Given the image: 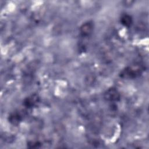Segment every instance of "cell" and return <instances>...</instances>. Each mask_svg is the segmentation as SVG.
I'll use <instances>...</instances> for the list:
<instances>
[{
    "label": "cell",
    "mask_w": 149,
    "mask_h": 149,
    "mask_svg": "<svg viewBox=\"0 0 149 149\" xmlns=\"http://www.w3.org/2000/svg\"><path fill=\"white\" fill-rule=\"evenodd\" d=\"M142 71L143 69L140 66L134 65L128 66L121 72L120 76L123 78L133 79L140 76L141 74Z\"/></svg>",
    "instance_id": "6da1fadb"
},
{
    "label": "cell",
    "mask_w": 149,
    "mask_h": 149,
    "mask_svg": "<svg viewBox=\"0 0 149 149\" xmlns=\"http://www.w3.org/2000/svg\"><path fill=\"white\" fill-rule=\"evenodd\" d=\"M104 98L107 101H118L120 99V94L116 89L111 88L105 93Z\"/></svg>",
    "instance_id": "7a4b0ae2"
},
{
    "label": "cell",
    "mask_w": 149,
    "mask_h": 149,
    "mask_svg": "<svg viewBox=\"0 0 149 149\" xmlns=\"http://www.w3.org/2000/svg\"><path fill=\"white\" fill-rule=\"evenodd\" d=\"M93 24L91 22H88L84 23L80 27V33L83 36H88L92 31Z\"/></svg>",
    "instance_id": "3957f363"
},
{
    "label": "cell",
    "mask_w": 149,
    "mask_h": 149,
    "mask_svg": "<svg viewBox=\"0 0 149 149\" xmlns=\"http://www.w3.org/2000/svg\"><path fill=\"white\" fill-rule=\"evenodd\" d=\"M37 101H38V97L35 95H32L26 98L24 100V104L26 107L30 108L34 106Z\"/></svg>",
    "instance_id": "277c9868"
},
{
    "label": "cell",
    "mask_w": 149,
    "mask_h": 149,
    "mask_svg": "<svg viewBox=\"0 0 149 149\" xmlns=\"http://www.w3.org/2000/svg\"><path fill=\"white\" fill-rule=\"evenodd\" d=\"M120 22L123 26L129 27L132 23V17L128 15H125L120 18Z\"/></svg>",
    "instance_id": "5b68a950"
},
{
    "label": "cell",
    "mask_w": 149,
    "mask_h": 149,
    "mask_svg": "<svg viewBox=\"0 0 149 149\" xmlns=\"http://www.w3.org/2000/svg\"><path fill=\"white\" fill-rule=\"evenodd\" d=\"M22 119V116L19 113H14L12 114L9 117L10 122L13 124L17 123Z\"/></svg>",
    "instance_id": "8992f818"
}]
</instances>
